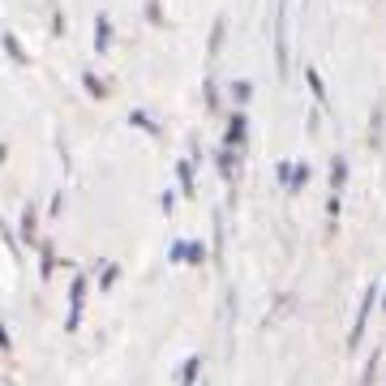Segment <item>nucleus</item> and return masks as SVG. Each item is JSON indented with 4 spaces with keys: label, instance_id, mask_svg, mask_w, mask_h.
Returning a JSON list of instances; mask_svg holds the SVG:
<instances>
[{
    "label": "nucleus",
    "instance_id": "obj_1",
    "mask_svg": "<svg viewBox=\"0 0 386 386\" xmlns=\"http://www.w3.org/2000/svg\"><path fill=\"white\" fill-rule=\"evenodd\" d=\"M373 301H378V288L369 284V288H365V296H361L356 322H352V330H348V348H356V344H361V335H365V322H369V309H373Z\"/></svg>",
    "mask_w": 386,
    "mask_h": 386
},
{
    "label": "nucleus",
    "instance_id": "obj_4",
    "mask_svg": "<svg viewBox=\"0 0 386 386\" xmlns=\"http://www.w3.org/2000/svg\"><path fill=\"white\" fill-rule=\"evenodd\" d=\"M245 129H249V125H245V116H241V112H236V116H232V121H228V138H224V142H228V150H232V146H241V142H245Z\"/></svg>",
    "mask_w": 386,
    "mask_h": 386
},
{
    "label": "nucleus",
    "instance_id": "obj_19",
    "mask_svg": "<svg viewBox=\"0 0 386 386\" xmlns=\"http://www.w3.org/2000/svg\"><path fill=\"white\" fill-rule=\"evenodd\" d=\"M0 163H5V146H0Z\"/></svg>",
    "mask_w": 386,
    "mask_h": 386
},
{
    "label": "nucleus",
    "instance_id": "obj_10",
    "mask_svg": "<svg viewBox=\"0 0 386 386\" xmlns=\"http://www.w3.org/2000/svg\"><path fill=\"white\" fill-rule=\"evenodd\" d=\"M22 241L35 245V210H30V206H26V215H22Z\"/></svg>",
    "mask_w": 386,
    "mask_h": 386
},
{
    "label": "nucleus",
    "instance_id": "obj_13",
    "mask_svg": "<svg viewBox=\"0 0 386 386\" xmlns=\"http://www.w3.org/2000/svg\"><path fill=\"white\" fill-rule=\"evenodd\" d=\"M249 95H253V86H249V82H232V99H236V103H245Z\"/></svg>",
    "mask_w": 386,
    "mask_h": 386
},
{
    "label": "nucleus",
    "instance_id": "obj_5",
    "mask_svg": "<svg viewBox=\"0 0 386 386\" xmlns=\"http://www.w3.org/2000/svg\"><path fill=\"white\" fill-rule=\"evenodd\" d=\"M344 181H348V159H339V155H335V159H330V189L339 193V189H344Z\"/></svg>",
    "mask_w": 386,
    "mask_h": 386
},
{
    "label": "nucleus",
    "instance_id": "obj_9",
    "mask_svg": "<svg viewBox=\"0 0 386 386\" xmlns=\"http://www.w3.org/2000/svg\"><path fill=\"white\" fill-rule=\"evenodd\" d=\"M176 172H181V189H185V193L193 198V163L185 159V163H181V168H176Z\"/></svg>",
    "mask_w": 386,
    "mask_h": 386
},
{
    "label": "nucleus",
    "instance_id": "obj_6",
    "mask_svg": "<svg viewBox=\"0 0 386 386\" xmlns=\"http://www.w3.org/2000/svg\"><path fill=\"white\" fill-rule=\"evenodd\" d=\"M0 43H5V52L13 56V65H30V56H26L22 43H18V35H0Z\"/></svg>",
    "mask_w": 386,
    "mask_h": 386
},
{
    "label": "nucleus",
    "instance_id": "obj_15",
    "mask_svg": "<svg viewBox=\"0 0 386 386\" xmlns=\"http://www.w3.org/2000/svg\"><path fill=\"white\" fill-rule=\"evenodd\" d=\"M219 172H224V176H232V150H224V155H219Z\"/></svg>",
    "mask_w": 386,
    "mask_h": 386
},
{
    "label": "nucleus",
    "instance_id": "obj_11",
    "mask_svg": "<svg viewBox=\"0 0 386 386\" xmlns=\"http://www.w3.org/2000/svg\"><path fill=\"white\" fill-rule=\"evenodd\" d=\"M309 185V163H292V189Z\"/></svg>",
    "mask_w": 386,
    "mask_h": 386
},
{
    "label": "nucleus",
    "instance_id": "obj_18",
    "mask_svg": "<svg viewBox=\"0 0 386 386\" xmlns=\"http://www.w3.org/2000/svg\"><path fill=\"white\" fill-rule=\"evenodd\" d=\"M0 348H9V335H5V326H0Z\"/></svg>",
    "mask_w": 386,
    "mask_h": 386
},
{
    "label": "nucleus",
    "instance_id": "obj_2",
    "mask_svg": "<svg viewBox=\"0 0 386 386\" xmlns=\"http://www.w3.org/2000/svg\"><path fill=\"white\" fill-rule=\"evenodd\" d=\"M82 296H86V275H78L69 288V318H65L69 330H78V322H82Z\"/></svg>",
    "mask_w": 386,
    "mask_h": 386
},
{
    "label": "nucleus",
    "instance_id": "obj_16",
    "mask_svg": "<svg viewBox=\"0 0 386 386\" xmlns=\"http://www.w3.org/2000/svg\"><path fill=\"white\" fill-rule=\"evenodd\" d=\"M185 258H189V262H206V249H202V245H189Z\"/></svg>",
    "mask_w": 386,
    "mask_h": 386
},
{
    "label": "nucleus",
    "instance_id": "obj_20",
    "mask_svg": "<svg viewBox=\"0 0 386 386\" xmlns=\"http://www.w3.org/2000/svg\"><path fill=\"white\" fill-rule=\"evenodd\" d=\"M382 305H386V301H382Z\"/></svg>",
    "mask_w": 386,
    "mask_h": 386
},
{
    "label": "nucleus",
    "instance_id": "obj_3",
    "mask_svg": "<svg viewBox=\"0 0 386 386\" xmlns=\"http://www.w3.org/2000/svg\"><path fill=\"white\" fill-rule=\"evenodd\" d=\"M107 43H112V18L99 13L95 18V52H107Z\"/></svg>",
    "mask_w": 386,
    "mask_h": 386
},
{
    "label": "nucleus",
    "instance_id": "obj_17",
    "mask_svg": "<svg viewBox=\"0 0 386 386\" xmlns=\"http://www.w3.org/2000/svg\"><path fill=\"white\" fill-rule=\"evenodd\" d=\"M129 121H133V125H142V129H150V133H155V125H150V116H146V112H133V116H129Z\"/></svg>",
    "mask_w": 386,
    "mask_h": 386
},
{
    "label": "nucleus",
    "instance_id": "obj_8",
    "mask_svg": "<svg viewBox=\"0 0 386 386\" xmlns=\"http://www.w3.org/2000/svg\"><path fill=\"white\" fill-rule=\"evenodd\" d=\"M305 82H309V90H313V99L322 103V99H326V86H322V78H318V69H305Z\"/></svg>",
    "mask_w": 386,
    "mask_h": 386
},
{
    "label": "nucleus",
    "instance_id": "obj_7",
    "mask_svg": "<svg viewBox=\"0 0 386 386\" xmlns=\"http://www.w3.org/2000/svg\"><path fill=\"white\" fill-rule=\"evenodd\" d=\"M198 369H202V356H189L185 369H181V386H193L198 382Z\"/></svg>",
    "mask_w": 386,
    "mask_h": 386
},
{
    "label": "nucleus",
    "instance_id": "obj_14",
    "mask_svg": "<svg viewBox=\"0 0 386 386\" xmlns=\"http://www.w3.org/2000/svg\"><path fill=\"white\" fill-rule=\"evenodd\" d=\"M219 43H224V18L215 22V35H210V52H219Z\"/></svg>",
    "mask_w": 386,
    "mask_h": 386
},
{
    "label": "nucleus",
    "instance_id": "obj_12",
    "mask_svg": "<svg viewBox=\"0 0 386 386\" xmlns=\"http://www.w3.org/2000/svg\"><path fill=\"white\" fill-rule=\"evenodd\" d=\"M82 82H86V90H90V95H95V99H103V95H107V86H103V82H99V78H95V73H86V78H82Z\"/></svg>",
    "mask_w": 386,
    "mask_h": 386
}]
</instances>
